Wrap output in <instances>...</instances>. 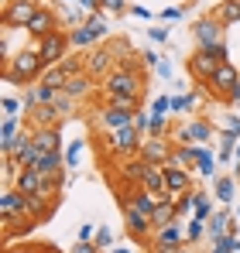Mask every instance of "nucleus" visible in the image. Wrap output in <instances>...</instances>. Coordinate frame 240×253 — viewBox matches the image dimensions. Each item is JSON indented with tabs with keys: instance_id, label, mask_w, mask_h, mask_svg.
I'll return each instance as SVG.
<instances>
[{
	"instance_id": "nucleus-1",
	"label": "nucleus",
	"mask_w": 240,
	"mask_h": 253,
	"mask_svg": "<svg viewBox=\"0 0 240 253\" xmlns=\"http://www.w3.org/2000/svg\"><path fill=\"white\" fill-rule=\"evenodd\" d=\"M223 62H227V44L199 48L196 55H189V76H192V79H199V83H209Z\"/></svg>"
},
{
	"instance_id": "nucleus-2",
	"label": "nucleus",
	"mask_w": 240,
	"mask_h": 253,
	"mask_svg": "<svg viewBox=\"0 0 240 253\" xmlns=\"http://www.w3.org/2000/svg\"><path fill=\"white\" fill-rule=\"evenodd\" d=\"M41 69H45V62H41L38 51H17V55L7 62L3 79L14 83V85H24V83H31L35 76H41Z\"/></svg>"
},
{
	"instance_id": "nucleus-3",
	"label": "nucleus",
	"mask_w": 240,
	"mask_h": 253,
	"mask_svg": "<svg viewBox=\"0 0 240 253\" xmlns=\"http://www.w3.org/2000/svg\"><path fill=\"white\" fill-rule=\"evenodd\" d=\"M38 14V0H10L3 7V28H28Z\"/></svg>"
},
{
	"instance_id": "nucleus-4",
	"label": "nucleus",
	"mask_w": 240,
	"mask_h": 253,
	"mask_svg": "<svg viewBox=\"0 0 240 253\" xmlns=\"http://www.w3.org/2000/svg\"><path fill=\"white\" fill-rule=\"evenodd\" d=\"M65 48H69V38L62 31H52V35L38 38V55H41L45 65H59L65 58Z\"/></svg>"
},
{
	"instance_id": "nucleus-5",
	"label": "nucleus",
	"mask_w": 240,
	"mask_h": 253,
	"mask_svg": "<svg viewBox=\"0 0 240 253\" xmlns=\"http://www.w3.org/2000/svg\"><path fill=\"white\" fill-rule=\"evenodd\" d=\"M107 92H117V96H137V92H141V83H137L134 72H127V69H114V72L107 76Z\"/></svg>"
},
{
	"instance_id": "nucleus-6",
	"label": "nucleus",
	"mask_w": 240,
	"mask_h": 253,
	"mask_svg": "<svg viewBox=\"0 0 240 253\" xmlns=\"http://www.w3.org/2000/svg\"><path fill=\"white\" fill-rule=\"evenodd\" d=\"M196 42L199 48H216V44H223V24L216 21V17H206L196 24Z\"/></svg>"
},
{
	"instance_id": "nucleus-7",
	"label": "nucleus",
	"mask_w": 240,
	"mask_h": 253,
	"mask_svg": "<svg viewBox=\"0 0 240 253\" xmlns=\"http://www.w3.org/2000/svg\"><path fill=\"white\" fill-rule=\"evenodd\" d=\"M110 147L114 151H120V154H134L137 147H141V133H137V126H120V130H114V137H110Z\"/></svg>"
},
{
	"instance_id": "nucleus-8",
	"label": "nucleus",
	"mask_w": 240,
	"mask_h": 253,
	"mask_svg": "<svg viewBox=\"0 0 240 253\" xmlns=\"http://www.w3.org/2000/svg\"><path fill=\"white\" fill-rule=\"evenodd\" d=\"M24 31H28V35H35V38H45V35L59 31V28H55V14H52L48 7H38V14L31 17V24H28Z\"/></svg>"
},
{
	"instance_id": "nucleus-9",
	"label": "nucleus",
	"mask_w": 240,
	"mask_h": 253,
	"mask_svg": "<svg viewBox=\"0 0 240 253\" xmlns=\"http://www.w3.org/2000/svg\"><path fill=\"white\" fill-rule=\"evenodd\" d=\"M237 83H240V72L234 69V65H230V62H223V65L216 69V76L209 79V85H213L216 92H223V96H227V92H230V89H234Z\"/></svg>"
},
{
	"instance_id": "nucleus-10",
	"label": "nucleus",
	"mask_w": 240,
	"mask_h": 253,
	"mask_svg": "<svg viewBox=\"0 0 240 253\" xmlns=\"http://www.w3.org/2000/svg\"><path fill=\"white\" fill-rule=\"evenodd\" d=\"M31 140H35L38 151H59V147H62V133H59L55 126H38V130L31 133Z\"/></svg>"
},
{
	"instance_id": "nucleus-11",
	"label": "nucleus",
	"mask_w": 240,
	"mask_h": 253,
	"mask_svg": "<svg viewBox=\"0 0 240 253\" xmlns=\"http://www.w3.org/2000/svg\"><path fill=\"white\" fill-rule=\"evenodd\" d=\"M65 168V154H59V151H41L38 158V171L45 178H59V171Z\"/></svg>"
},
{
	"instance_id": "nucleus-12",
	"label": "nucleus",
	"mask_w": 240,
	"mask_h": 253,
	"mask_svg": "<svg viewBox=\"0 0 240 253\" xmlns=\"http://www.w3.org/2000/svg\"><path fill=\"white\" fill-rule=\"evenodd\" d=\"M41 181H45V174L38 168H21L17 171V192H24V195H35L41 188Z\"/></svg>"
},
{
	"instance_id": "nucleus-13",
	"label": "nucleus",
	"mask_w": 240,
	"mask_h": 253,
	"mask_svg": "<svg viewBox=\"0 0 240 253\" xmlns=\"http://www.w3.org/2000/svg\"><path fill=\"white\" fill-rule=\"evenodd\" d=\"M134 124V110H120V106H110L103 113V126L107 130H120V126H130Z\"/></svg>"
},
{
	"instance_id": "nucleus-14",
	"label": "nucleus",
	"mask_w": 240,
	"mask_h": 253,
	"mask_svg": "<svg viewBox=\"0 0 240 253\" xmlns=\"http://www.w3.org/2000/svg\"><path fill=\"white\" fill-rule=\"evenodd\" d=\"M141 158H144L148 165H165V161H168V147L161 144V137H151V140L141 147Z\"/></svg>"
},
{
	"instance_id": "nucleus-15",
	"label": "nucleus",
	"mask_w": 240,
	"mask_h": 253,
	"mask_svg": "<svg viewBox=\"0 0 240 253\" xmlns=\"http://www.w3.org/2000/svg\"><path fill=\"white\" fill-rule=\"evenodd\" d=\"M209 124L206 120H196V124H189V126H182V144H206L209 140Z\"/></svg>"
},
{
	"instance_id": "nucleus-16",
	"label": "nucleus",
	"mask_w": 240,
	"mask_h": 253,
	"mask_svg": "<svg viewBox=\"0 0 240 253\" xmlns=\"http://www.w3.org/2000/svg\"><path fill=\"white\" fill-rule=\"evenodd\" d=\"M65 79H69V69L59 62V65H45L41 72V85H52V89H65Z\"/></svg>"
},
{
	"instance_id": "nucleus-17",
	"label": "nucleus",
	"mask_w": 240,
	"mask_h": 253,
	"mask_svg": "<svg viewBox=\"0 0 240 253\" xmlns=\"http://www.w3.org/2000/svg\"><path fill=\"white\" fill-rule=\"evenodd\" d=\"M148 226H155V222H151V215H144L141 209L127 206V229H130L134 236H144V233H148Z\"/></svg>"
},
{
	"instance_id": "nucleus-18",
	"label": "nucleus",
	"mask_w": 240,
	"mask_h": 253,
	"mask_svg": "<svg viewBox=\"0 0 240 253\" xmlns=\"http://www.w3.org/2000/svg\"><path fill=\"white\" fill-rule=\"evenodd\" d=\"M165 181H168V192H172V202H175V195L189 188V171H182V168H165Z\"/></svg>"
},
{
	"instance_id": "nucleus-19",
	"label": "nucleus",
	"mask_w": 240,
	"mask_h": 253,
	"mask_svg": "<svg viewBox=\"0 0 240 253\" xmlns=\"http://www.w3.org/2000/svg\"><path fill=\"white\" fill-rule=\"evenodd\" d=\"M175 219H179L175 202H158V206H155V212H151V222H155L158 229H161V226H172Z\"/></svg>"
},
{
	"instance_id": "nucleus-20",
	"label": "nucleus",
	"mask_w": 240,
	"mask_h": 253,
	"mask_svg": "<svg viewBox=\"0 0 240 253\" xmlns=\"http://www.w3.org/2000/svg\"><path fill=\"white\" fill-rule=\"evenodd\" d=\"M220 24H234L240 21V0H223L220 7H216V14H213Z\"/></svg>"
},
{
	"instance_id": "nucleus-21",
	"label": "nucleus",
	"mask_w": 240,
	"mask_h": 253,
	"mask_svg": "<svg viewBox=\"0 0 240 253\" xmlns=\"http://www.w3.org/2000/svg\"><path fill=\"white\" fill-rule=\"evenodd\" d=\"M110 58H114L110 48H96V51L89 55V62H86V72H89V76H100V72L110 65Z\"/></svg>"
},
{
	"instance_id": "nucleus-22",
	"label": "nucleus",
	"mask_w": 240,
	"mask_h": 253,
	"mask_svg": "<svg viewBox=\"0 0 240 253\" xmlns=\"http://www.w3.org/2000/svg\"><path fill=\"white\" fill-rule=\"evenodd\" d=\"M86 89H89V72H69L65 92H69V96H82Z\"/></svg>"
},
{
	"instance_id": "nucleus-23",
	"label": "nucleus",
	"mask_w": 240,
	"mask_h": 253,
	"mask_svg": "<svg viewBox=\"0 0 240 253\" xmlns=\"http://www.w3.org/2000/svg\"><path fill=\"white\" fill-rule=\"evenodd\" d=\"M55 117H59V110H55L52 103H38L35 113H31V124H35V126H48Z\"/></svg>"
},
{
	"instance_id": "nucleus-24",
	"label": "nucleus",
	"mask_w": 240,
	"mask_h": 253,
	"mask_svg": "<svg viewBox=\"0 0 240 253\" xmlns=\"http://www.w3.org/2000/svg\"><path fill=\"white\" fill-rule=\"evenodd\" d=\"M144 174H148V161H144V158H141V161L123 165V178H127V181H134V185H141V181H144Z\"/></svg>"
},
{
	"instance_id": "nucleus-25",
	"label": "nucleus",
	"mask_w": 240,
	"mask_h": 253,
	"mask_svg": "<svg viewBox=\"0 0 240 253\" xmlns=\"http://www.w3.org/2000/svg\"><path fill=\"white\" fill-rule=\"evenodd\" d=\"M158 247H165V250H179V226H175V222H172V226H161Z\"/></svg>"
},
{
	"instance_id": "nucleus-26",
	"label": "nucleus",
	"mask_w": 240,
	"mask_h": 253,
	"mask_svg": "<svg viewBox=\"0 0 240 253\" xmlns=\"http://www.w3.org/2000/svg\"><path fill=\"white\" fill-rule=\"evenodd\" d=\"M69 42L72 44H89V42H96V35H93V31H89V28H86V24H82V28H76V31H72V35H69Z\"/></svg>"
},
{
	"instance_id": "nucleus-27",
	"label": "nucleus",
	"mask_w": 240,
	"mask_h": 253,
	"mask_svg": "<svg viewBox=\"0 0 240 253\" xmlns=\"http://www.w3.org/2000/svg\"><path fill=\"white\" fill-rule=\"evenodd\" d=\"M209 233H213V240L227 233V215H223V212H216V215H209Z\"/></svg>"
},
{
	"instance_id": "nucleus-28",
	"label": "nucleus",
	"mask_w": 240,
	"mask_h": 253,
	"mask_svg": "<svg viewBox=\"0 0 240 253\" xmlns=\"http://www.w3.org/2000/svg\"><path fill=\"white\" fill-rule=\"evenodd\" d=\"M110 96V106H120V110H134L137 106V96H117V92H107Z\"/></svg>"
},
{
	"instance_id": "nucleus-29",
	"label": "nucleus",
	"mask_w": 240,
	"mask_h": 253,
	"mask_svg": "<svg viewBox=\"0 0 240 253\" xmlns=\"http://www.w3.org/2000/svg\"><path fill=\"white\" fill-rule=\"evenodd\" d=\"M175 209H179V215L189 209H196V192H182L179 199H175Z\"/></svg>"
},
{
	"instance_id": "nucleus-30",
	"label": "nucleus",
	"mask_w": 240,
	"mask_h": 253,
	"mask_svg": "<svg viewBox=\"0 0 240 253\" xmlns=\"http://www.w3.org/2000/svg\"><path fill=\"white\" fill-rule=\"evenodd\" d=\"M161 130H165V110H155V106H151V130H148V133H151V137H161Z\"/></svg>"
},
{
	"instance_id": "nucleus-31",
	"label": "nucleus",
	"mask_w": 240,
	"mask_h": 253,
	"mask_svg": "<svg viewBox=\"0 0 240 253\" xmlns=\"http://www.w3.org/2000/svg\"><path fill=\"white\" fill-rule=\"evenodd\" d=\"M216 195H220L223 202H230V199H234V181H230V178H216Z\"/></svg>"
},
{
	"instance_id": "nucleus-32",
	"label": "nucleus",
	"mask_w": 240,
	"mask_h": 253,
	"mask_svg": "<svg viewBox=\"0 0 240 253\" xmlns=\"http://www.w3.org/2000/svg\"><path fill=\"white\" fill-rule=\"evenodd\" d=\"M79 154H82V140H76V144L65 151V168H76V165H79Z\"/></svg>"
},
{
	"instance_id": "nucleus-33",
	"label": "nucleus",
	"mask_w": 240,
	"mask_h": 253,
	"mask_svg": "<svg viewBox=\"0 0 240 253\" xmlns=\"http://www.w3.org/2000/svg\"><path fill=\"white\" fill-rule=\"evenodd\" d=\"M192 103H196V96H175L172 99V110L175 113H185V110H192Z\"/></svg>"
},
{
	"instance_id": "nucleus-34",
	"label": "nucleus",
	"mask_w": 240,
	"mask_h": 253,
	"mask_svg": "<svg viewBox=\"0 0 240 253\" xmlns=\"http://www.w3.org/2000/svg\"><path fill=\"white\" fill-rule=\"evenodd\" d=\"M213 253H234V236H216V247H213Z\"/></svg>"
},
{
	"instance_id": "nucleus-35",
	"label": "nucleus",
	"mask_w": 240,
	"mask_h": 253,
	"mask_svg": "<svg viewBox=\"0 0 240 253\" xmlns=\"http://www.w3.org/2000/svg\"><path fill=\"white\" fill-rule=\"evenodd\" d=\"M21 106H24V103H17L14 96H3V113H7V117H17V113H21Z\"/></svg>"
},
{
	"instance_id": "nucleus-36",
	"label": "nucleus",
	"mask_w": 240,
	"mask_h": 253,
	"mask_svg": "<svg viewBox=\"0 0 240 253\" xmlns=\"http://www.w3.org/2000/svg\"><path fill=\"white\" fill-rule=\"evenodd\" d=\"M196 165H199V171H202V174H213V154H209V151H202Z\"/></svg>"
},
{
	"instance_id": "nucleus-37",
	"label": "nucleus",
	"mask_w": 240,
	"mask_h": 253,
	"mask_svg": "<svg viewBox=\"0 0 240 253\" xmlns=\"http://www.w3.org/2000/svg\"><path fill=\"white\" fill-rule=\"evenodd\" d=\"M0 133H3V137H17V120H14V117H7L3 126H0Z\"/></svg>"
},
{
	"instance_id": "nucleus-38",
	"label": "nucleus",
	"mask_w": 240,
	"mask_h": 253,
	"mask_svg": "<svg viewBox=\"0 0 240 253\" xmlns=\"http://www.w3.org/2000/svg\"><path fill=\"white\" fill-rule=\"evenodd\" d=\"M110 243H114L110 229H100V233H96V247H110Z\"/></svg>"
},
{
	"instance_id": "nucleus-39",
	"label": "nucleus",
	"mask_w": 240,
	"mask_h": 253,
	"mask_svg": "<svg viewBox=\"0 0 240 253\" xmlns=\"http://www.w3.org/2000/svg\"><path fill=\"white\" fill-rule=\"evenodd\" d=\"M72 253H96V243L82 240V243H76V247H72Z\"/></svg>"
},
{
	"instance_id": "nucleus-40",
	"label": "nucleus",
	"mask_w": 240,
	"mask_h": 253,
	"mask_svg": "<svg viewBox=\"0 0 240 253\" xmlns=\"http://www.w3.org/2000/svg\"><path fill=\"white\" fill-rule=\"evenodd\" d=\"M199 236H202V222L192 219V222H189V240H199Z\"/></svg>"
},
{
	"instance_id": "nucleus-41",
	"label": "nucleus",
	"mask_w": 240,
	"mask_h": 253,
	"mask_svg": "<svg viewBox=\"0 0 240 253\" xmlns=\"http://www.w3.org/2000/svg\"><path fill=\"white\" fill-rule=\"evenodd\" d=\"M134 126H137V130H151V120H148L144 113H134Z\"/></svg>"
},
{
	"instance_id": "nucleus-42",
	"label": "nucleus",
	"mask_w": 240,
	"mask_h": 253,
	"mask_svg": "<svg viewBox=\"0 0 240 253\" xmlns=\"http://www.w3.org/2000/svg\"><path fill=\"white\" fill-rule=\"evenodd\" d=\"M148 35H151V42H165L168 38V28H151Z\"/></svg>"
},
{
	"instance_id": "nucleus-43",
	"label": "nucleus",
	"mask_w": 240,
	"mask_h": 253,
	"mask_svg": "<svg viewBox=\"0 0 240 253\" xmlns=\"http://www.w3.org/2000/svg\"><path fill=\"white\" fill-rule=\"evenodd\" d=\"M103 10H114V14H120V10H123V0H103Z\"/></svg>"
},
{
	"instance_id": "nucleus-44",
	"label": "nucleus",
	"mask_w": 240,
	"mask_h": 253,
	"mask_svg": "<svg viewBox=\"0 0 240 253\" xmlns=\"http://www.w3.org/2000/svg\"><path fill=\"white\" fill-rule=\"evenodd\" d=\"M227 103H234V106H237V103H240V83L234 85L230 92H227Z\"/></svg>"
},
{
	"instance_id": "nucleus-45",
	"label": "nucleus",
	"mask_w": 240,
	"mask_h": 253,
	"mask_svg": "<svg viewBox=\"0 0 240 253\" xmlns=\"http://www.w3.org/2000/svg\"><path fill=\"white\" fill-rule=\"evenodd\" d=\"M79 7H86V10H96V7H103V0H79Z\"/></svg>"
},
{
	"instance_id": "nucleus-46",
	"label": "nucleus",
	"mask_w": 240,
	"mask_h": 253,
	"mask_svg": "<svg viewBox=\"0 0 240 253\" xmlns=\"http://www.w3.org/2000/svg\"><path fill=\"white\" fill-rule=\"evenodd\" d=\"M158 76H161V79H168V76H172V65H165V62H161V65H158Z\"/></svg>"
},
{
	"instance_id": "nucleus-47",
	"label": "nucleus",
	"mask_w": 240,
	"mask_h": 253,
	"mask_svg": "<svg viewBox=\"0 0 240 253\" xmlns=\"http://www.w3.org/2000/svg\"><path fill=\"white\" fill-rule=\"evenodd\" d=\"M7 253H28V250H14V247H10V250H7Z\"/></svg>"
},
{
	"instance_id": "nucleus-48",
	"label": "nucleus",
	"mask_w": 240,
	"mask_h": 253,
	"mask_svg": "<svg viewBox=\"0 0 240 253\" xmlns=\"http://www.w3.org/2000/svg\"><path fill=\"white\" fill-rule=\"evenodd\" d=\"M158 253H175V250H165V247H158Z\"/></svg>"
},
{
	"instance_id": "nucleus-49",
	"label": "nucleus",
	"mask_w": 240,
	"mask_h": 253,
	"mask_svg": "<svg viewBox=\"0 0 240 253\" xmlns=\"http://www.w3.org/2000/svg\"><path fill=\"white\" fill-rule=\"evenodd\" d=\"M175 253H189V250H182V247H179V250H175Z\"/></svg>"
},
{
	"instance_id": "nucleus-50",
	"label": "nucleus",
	"mask_w": 240,
	"mask_h": 253,
	"mask_svg": "<svg viewBox=\"0 0 240 253\" xmlns=\"http://www.w3.org/2000/svg\"><path fill=\"white\" fill-rule=\"evenodd\" d=\"M114 253H130V250H114Z\"/></svg>"
},
{
	"instance_id": "nucleus-51",
	"label": "nucleus",
	"mask_w": 240,
	"mask_h": 253,
	"mask_svg": "<svg viewBox=\"0 0 240 253\" xmlns=\"http://www.w3.org/2000/svg\"><path fill=\"white\" fill-rule=\"evenodd\" d=\"M237 158H240V144H237Z\"/></svg>"
},
{
	"instance_id": "nucleus-52",
	"label": "nucleus",
	"mask_w": 240,
	"mask_h": 253,
	"mask_svg": "<svg viewBox=\"0 0 240 253\" xmlns=\"http://www.w3.org/2000/svg\"><path fill=\"white\" fill-rule=\"evenodd\" d=\"M237 219H240V212H237Z\"/></svg>"
},
{
	"instance_id": "nucleus-53",
	"label": "nucleus",
	"mask_w": 240,
	"mask_h": 253,
	"mask_svg": "<svg viewBox=\"0 0 240 253\" xmlns=\"http://www.w3.org/2000/svg\"><path fill=\"white\" fill-rule=\"evenodd\" d=\"M41 253H48V250H41Z\"/></svg>"
}]
</instances>
